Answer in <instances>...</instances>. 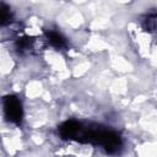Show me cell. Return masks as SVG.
<instances>
[{"label": "cell", "mask_w": 157, "mask_h": 157, "mask_svg": "<svg viewBox=\"0 0 157 157\" xmlns=\"http://www.w3.org/2000/svg\"><path fill=\"white\" fill-rule=\"evenodd\" d=\"M59 134L65 140L101 146L109 155L119 153L123 147L120 135L101 125H83L76 120H67L59 126Z\"/></svg>", "instance_id": "cell-1"}, {"label": "cell", "mask_w": 157, "mask_h": 157, "mask_svg": "<svg viewBox=\"0 0 157 157\" xmlns=\"http://www.w3.org/2000/svg\"><path fill=\"white\" fill-rule=\"evenodd\" d=\"M4 112L9 121L18 125L23 118L22 103L16 96H6L4 98Z\"/></svg>", "instance_id": "cell-2"}, {"label": "cell", "mask_w": 157, "mask_h": 157, "mask_svg": "<svg viewBox=\"0 0 157 157\" xmlns=\"http://www.w3.org/2000/svg\"><path fill=\"white\" fill-rule=\"evenodd\" d=\"M43 48H44V40L39 38L22 37V38H18L16 42V49L21 54L38 53Z\"/></svg>", "instance_id": "cell-3"}, {"label": "cell", "mask_w": 157, "mask_h": 157, "mask_svg": "<svg viewBox=\"0 0 157 157\" xmlns=\"http://www.w3.org/2000/svg\"><path fill=\"white\" fill-rule=\"evenodd\" d=\"M45 38L48 40V43L56 48V49H64L66 47V40L65 38L59 33V32H55V31H47L45 32Z\"/></svg>", "instance_id": "cell-4"}, {"label": "cell", "mask_w": 157, "mask_h": 157, "mask_svg": "<svg viewBox=\"0 0 157 157\" xmlns=\"http://www.w3.org/2000/svg\"><path fill=\"white\" fill-rule=\"evenodd\" d=\"M142 27L146 32L157 37V13L147 15L142 21Z\"/></svg>", "instance_id": "cell-5"}, {"label": "cell", "mask_w": 157, "mask_h": 157, "mask_svg": "<svg viewBox=\"0 0 157 157\" xmlns=\"http://www.w3.org/2000/svg\"><path fill=\"white\" fill-rule=\"evenodd\" d=\"M0 10H1V17H0L1 21H0V23H1L2 27H5L6 25H10V23H11V18H12L11 11H10V9H9L4 2H1Z\"/></svg>", "instance_id": "cell-6"}]
</instances>
